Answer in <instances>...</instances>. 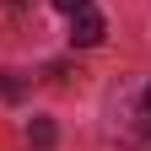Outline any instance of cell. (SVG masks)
<instances>
[{
  "label": "cell",
  "mask_w": 151,
  "mask_h": 151,
  "mask_svg": "<svg viewBox=\"0 0 151 151\" xmlns=\"http://www.w3.org/2000/svg\"><path fill=\"white\" fill-rule=\"evenodd\" d=\"M27 6H32V0H11V11H27Z\"/></svg>",
  "instance_id": "5b68a950"
},
{
  "label": "cell",
  "mask_w": 151,
  "mask_h": 151,
  "mask_svg": "<svg viewBox=\"0 0 151 151\" xmlns=\"http://www.w3.org/2000/svg\"><path fill=\"white\" fill-rule=\"evenodd\" d=\"M27 140H32L38 151H49V146H54V124H49V119H32V124H27Z\"/></svg>",
  "instance_id": "3957f363"
},
{
  "label": "cell",
  "mask_w": 151,
  "mask_h": 151,
  "mask_svg": "<svg viewBox=\"0 0 151 151\" xmlns=\"http://www.w3.org/2000/svg\"><path fill=\"white\" fill-rule=\"evenodd\" d=\"M119 113H124V135H151V81H146L124 108L113 103V119H119Z\"/></svg>",
  "instance_id": "6da1fadb"
},
{
  "label": "cell",
  "mask_w": 151,
  "mask_h": 151,
  "mask_svg": "<svg viewBox=\"0 0 151 151\" xmlns=\"http://www.w3.org/2000/svg\"><path fill=\"white\" fill-rule=\"evenodd\" d=\"M103 38H108V22H103V16L92 11V6L70 16V43H76V49H97Z\"/></svg>",
  "instance_id": "7a4b0ae2"
},
{
  "label": "cell",
  "mask_w": 151,
  "mask_h": 151,
  "mask_svg": "<svg viewBox=\"0 0 151 151\" xmlns=\"http://www.w3.org/2000/svg\"><path fill=\"white\" fill-rule=\"evenodd\" d=\"M54 6H60L65 16H76V11H86V6H92V0H54Z\"/></svg>",
  "instance_id": "277c9868"
}]
</instances>
